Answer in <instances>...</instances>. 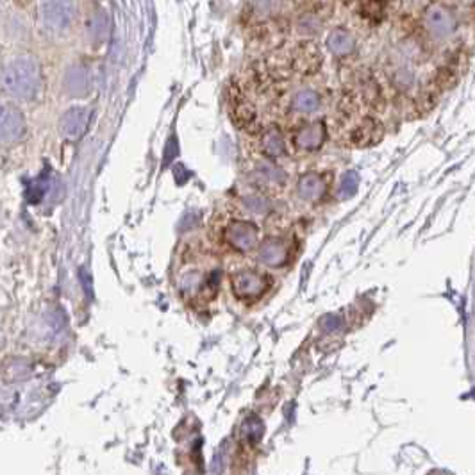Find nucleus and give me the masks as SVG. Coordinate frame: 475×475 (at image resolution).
Segmentation results:
<instances>
[{
    "instance_id": "obj_18",
    "label": "nucleus",
    "mask_w": 475,
    "mask_h": 475,
    "mask_svg": "<svg viewBox=\"0 0 475 475\" xmlns=\"http://www.w3.org/2000/svg\"><path fill=\"white\" fill-rule=\"evenodd\" d=\"M48 192V177L40 176L38 179L32 180L27 188V200L31 204H38Z\"/></svg>"
},
{
    "instance_id": "obj_13",
    "label": "nucleus",
    "mask_w": 475,
    "mask_h": 475,
    "mask_svg": "<svg viewBox=\"0 0 475 475\" xmlns=\"http://www.w3.org/2000/svg\"><path fill=\"white\" fill-rule=\"evenodd\" d=\"M327 48L334 54V56L345 57L348 56V54L354 52L355 48L354 38H352L347 31H343V29H334L332 32H329Z\"/></svg>"
},
{
    "instance_id": "obj_5",
    "label": "nucleus",
    "mask_w": 475,
    "mask_h": 475,
    "mask_svg": "<svg viewBox=\"0 0 475 475\" xmlns=\"http://www.w3.org/2000/svg\"><path fill=\"white\" fill-rule=\"evenodd\" d=\"M73 18V0H41L40 20L50 32H64Z\"/></svg>"
},
{
    "instance_id": "obj_3",
    "label": "nucleus",
    "mask_w": 475,
    "mask_h": 475,
    "mask_svg": "<svg viewBox=\"0 0 475 475\" xmlns=\"http://www.w3.org/2000/svg\"><path fill=\"white\" fill-rule=\"evenodd\" d=\"M271 286V281L267 274L257 270H240L232 274L231 277V288L232 293L243 302H254L260 300L261 297L267 295L268 290Z\"/></svg>"
},
{
    "instance_id": "obj_11",
    "label": "nucleus",
    "mask_w": 475,
    "mask_h": 475,
    "mask_svg": "<svg viewBox=\"0 0 475 475\" xmlns=\"http://www.w3.org/2000/svg\"><path fill=\"white\" fill-rule=\"evenodd\" d=\"M260 150L268 159H276L286 154V140L279 127L271 125L261 131L260 134Z\"/></svg>"
},
{
    "instance_id": "obj_8",
    "label": "nucleus",
    "mask_w": 475,
    "mask_h": 475,
    "mask_svg": "<svg viewBox=\"0 0 475 475\" xmlns=\"http://www.w3.org/2000/svg\"><path fill=\"white\" fill-rule=\"evenodd\" d=\"M288 257H290V243L279 236L264 240L257 252V260L271 268L284 267L288 263Z\"/></svg>"
},
{
    "instance_id": "obj_9",
    "label": "nucleus",
    "mask_w": 475,
    "mask_h": 475,
    "mask_svg": "<svg viewBox=\"0 0 475 475\" xmlns=\"http://www.w3.org/2000/svg\"><path fill=\"white\" fill-rule=\"evenodd\" d=\"M329 183H331V179L324 173H306V176L300 177L299 184H297V195L306 202H316L327 193Z\"/></svg>"
},
{
    "instance_id": "obj_17",
    "label": "nucleus",
    "mask_w": 475,
    "mask_h": 475,
    "mask_svg": "<svg viewBox=\"0 0 475 475\" xmlns=\"http://www.w3.org/2000/svg\"><path fill=\"white\" fill-rule=\"evenodd\" d=\"M31 376V367L25 360H13L6 363L4 368V377L8 383H13V381H24Z\"/></svg>"
},
{
    "instance_id": "obj_19",
    "label": "nucleus",
    "mask_w": 475,
    "mask_h": 475,
    "mask_svg": "<svg viewBox=\"0 0 475 475\" xmlns=\"http://www.w3.org/2000/svg\"><path fill=\"white\" fill-rule=\"evenodd\" d=\"M68 88L73 95H84L88 90V73L84 70H73L68 77Z\"/></svg>"
},
{
    "instance_id": "obj_20",
    "label": "nucleus",
    "mask_w": 475,
    "mask_h": 475,
    "mask_svg": "<svg viewBox=\"0 0 475 475\" xmlns=\"http://www.w3.org/2000/svg\"><path fill=\"white\" fill-rule=\"evenodd\" d=\"M357 186H360V176L357 172H347L341 179V186H339V199L347 200L350 197L355 195L357 192Z\"/></svg>"
},
{
    "instance_id": "obj_14",
    "label": "nucleus",
    "mask_w": 475,
    "mask_h": 475,
    "mask_svg": "<svg viewBox=\"0 0 475 475\" xmlns=\"http://www.w3.org/2000/svg\"><path fill=\"white\" fill-rule=\"evenodd\" d=\"M320 104H322V100L315 90H300L292 99V108L300 115H313L318 111Z\"/></svg>"
},
{
    "instance_id": "obj_7",
    "label": "nucleus",
    "mask_w": 475,
    "mask_h": 475,
    "mask_svg": "<svg viewBox=\"0 0 475 475\" xmlns=\"http://www.w3.org/2000/svg\"><path fill=\"white\" fill-rule=\"evenodd\" d=\"M25 132V118L20 111L13 106L6 104L2 108V120H0V138L2 143L11 145L20 140Z\"/></svg>"
},
{
    "instance_id": "obj_10",
    "label": "nucleus",
    "mask_w": 475,
    "mask_h": 475,
    "mask_svg": "<svg viewBox=\"0 0 475 475\" xmlns=\"http://www.w3.org/2000/svg\"><path fill=\"white\" fill-rule=\"evenodd\" d=\"M88 118L90 113L86 108L68 109L63 118H61V134L66 140H79L80 136L84 134V131H86V127H88Z\"/></svg>"
},
{
    "instance_id": "obj_15",
    "label": "nucleus",
    "mask_w": 475,
    "mask_h": 475,
    "mask_svg": "<svg viewBox=\"0 0 475 475\" xmlns=\"http://www.w3.org/2000/svg\"><path fill=\"white\" fill-rule=\"evenodd\" d=\"M264 434V425L260 416L252 415L241 423V439L250 447H256Z\"/></svg>"
},
{
    "instance_id": "obj_1",
    "label": "nucleus",
    "mask_w": 475,
    "mask_h": 475,
    "mask_svg": "<svg viewBox=\"0 0 475 475\" xmlns=\"http://www.w3.org/2000/svg\"><path fill=\"white\" fill-rule=\"evenodd\" d=\"M41 68L31 56H20L6 64L2 73L4 90L15 99L31 100L41 90Z\"/></svg>"
},
{
    "instance_id": "obj_21",
    "label": "nucleus",
    "mask_w": 475,
    "mask_h": 475,
    "mask_svg": "<svg viewBox=\"0 0 475 475\" xmlns=\"http://www.w3.org/2000/svg\"><path fill=\"white\" fill-rule=\"evenodd\" d=\"M384 11H386L384 0H364L363 8H361L363 16H368L371 20H379V18H383Z\"/></svg>"
},
{
    "instance_id": "obj_2",
    "label": "nucleus",
    "mask_w": 475,
    "mask_h": 475,
    "mask_svg": "<svg viewBox=\"0 0 475 475\" xmlns=\"http://www.w3.org/2000/svg\"><path fill=\"white\" fill-rule=\"evenodd\" d=\"M218 281V270H199V268H195V270H188L179 277V290L188 302H209L216 297Z\"/></svg>"
},
{
    "instance_id": "obj_6",
    "label": "nucleus",
    "mask_w": 475,
    "mask_h": 475,
    "mask_svg": "<svg viewBox=\"0 0 475 475\" xmlns=\"http://www.w3.org/2000/svg\"><path fill=\"white\" fill-rule=\"evenodd\" d=\"M325 138H327V127L324 122H309L297 129L293 134V145L297 150L315 152L325 143Z\"/></svg>"
},
{
    "instance_id": "obj_23",
    "label": "nucleus",
    "mask_w": 475,
    "mask_h": 475,
    "mask_svg": "<svg viewBox=\"0 0 475 475\" xmlns=\"http://www.w3.org/2000/svg\"><path fill=\"white\" fill-rule=\"evenodd\" d=\"M320 325H322V329H324L325 332H338L343 329V320L336 315H327L322 318Z\"/></svg>"
},
{
    "instance_id": "obj_12",
    "label": "nucleus",
    "mask_w": 475,
    "mask_h": 475,
    "mask_svg": "<svg viewBox=\"0 0 475 475\" xmlns=\"http://www.w3.org/2000/svg\"><path fill=\"white\" fill-rule=\"evenodd\" d=\"M292 66L295 72L304 73V76L315 73L316 68L320 66V54L316 50V47H313V45H302V47L297 48L292 57Z\"/></svg>"
},
{
    "instance_id": "obj_16",
    "label": "nucleus",
    "mask_w": 475,
    "mask_h": 475,
    "mask_svg": "<svg viewBox=\"0 0 475 475\" xmlns=\"http://www.w3.org/2000/svg\"><path fill=\"white\" fill-rule=\"evenodd\" d=\"M257 183L267 184L268 188H274V186H283L286 183V173L281 170V168L274 166V164H264L257 170L256 173Z\"/></svg>"
},
{
    "instance_id": "obj_4",
    "label": "nucleus",
    "mask_w": 475,
    "mask_h": 475,
    "mask_svg": "<svg viewBox=\"0 0 475 475\" xmlns=\"http://www.w3.org/2000/svg\"><path fill=\"white\" fill-rule=\"evenodd\" d=\"M224 238L232 250L247 254L257 247L260 227L252 220H231L224 229Z\"/></svg>"
},
{
    "instance_id": "obj_22",
    "label": "nucleus",
    "mask_w": 475,
    "mask_h": 475,
    "mask_svg": "<svg viewBox=\"0 0 475 475\" xmlns=\"http://www.w3.org/2000/svg\"><path fill=\"white\" fill-rule=\"evenodd\" d=\"M243 204H245V208L250 209L252 213H257V215H263V213H267L268 209H270V202H268V200L261 195L245 197Z\"/></svg>"
}]
</instances>
